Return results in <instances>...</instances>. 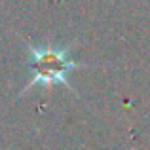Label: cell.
<instances>
[{
  "label": "cell",
  "instance_id": "6da1fadb",
  "mask_svg": "<svg viewBox=\"0 0 150 150\" xmlns=\"http://www.w3.org/2000/svg\"><path fill=\"white\" fill-rule=\"evenodd\" d=\"M27 48L30 51V57L27 59V67L33 70V78L21 89L19 97H23L27 91H30L36 86L46 88V86H55V84H63L69 91L76 93V89L69 82V72L84 65L70 59V48H59L55 44H44L38 48L27 44Z\"/></svg>",
  "mask_w": 150,
  "mask_h": 150
}]
</instances>
